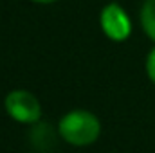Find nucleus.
I'll list each match as a JSON object with an SVG mask.
<instances>
[{
    "instance_id": "1",
    "label": "nucleus",
    "mask_w": 155,
    "mask_h": 153,
    "mask_svg": "<svg viewBox=\"0 0 155 153\" xmlns=\"http://www.w3.org/2000/svg\"><path fill=\"white\" fill-rule=\"evenodd\" d=\"M58 132L63 141L72 146H88L97 141L101 133V122L92 112L72 110L60 119Z\"/></svg>"
},
{
    "instance_id": "2",
    "label": "nucleus",
    "mask_w": 155,
    "mask_h": 153,
    "mask_svg": "<svg viewBox=\"0 0 155 153\" xmlns=\"http://www.w3.org/2000/svg\"><path fill=\"white\" fill-rule=\"evenodd\" d=\"M7 115L22 124L38 122L41 117V106L35 94L27 90H11L4 101Z\"/></svg>"
},
{
    "instance_id": "3",
    "label": "nucleus",
    "mask_w": 155,
    "mask_h": 153,
    "mask_svg": "<svg viewBox=\"0 0 155 153\" xmlns=\"http://www.w3.org/2000/svg\"><path fill=\"white\" fill-rule=\"evenodd\" d=\"M99 24H101V31L105 33V36L110 38L112 41H124L132 34L130 16L116 2L103 7L99 15Z\"/></svg>"
},
{
    "instance_id": "4",
    "label": "nucleus",
    "mask_w": 155,
    "mask_h": 153,
    "mask_svg": "<svg viewBox=\"0 0 155 153\" xmlns=\"http://www.w3.org/2000/svg\"><path fill=\"white\" fill-rule=\"evenodd\" d=\"M141 25L144 34L155 41V0H146L141 9Z\"/></svg>"
},
{
    "instance_id": "5",
    "label": "nucleus",
    "mask_w": 155,
    "mask_h": 153,
    "mask_svg": "<svg viewBox=\"0 0 155 153\" xmlns=\"http://www.w3.org/2000/svg\"><path fill=\"white\" fill-rule=\"evenodd\" d=\"M146 74L150 77V81L155 83V47L148 52V56H146Z\"/></svg>"
},
{
    "instance_id": "6",
    "label": "nucleus",
    "mask_w": 155,
    "mask_h": 153,
    "mask_svg": "<svg viewBox=\"0 0 155 153\" xmlns=\"http://www.w3.org/2000/svg\"><path fill=\"white\" fill-rule=\"evenodd\" d=\"M31 2H36V4H52V2H58V0H31Z\"/></svg>"
}]
</instances>
